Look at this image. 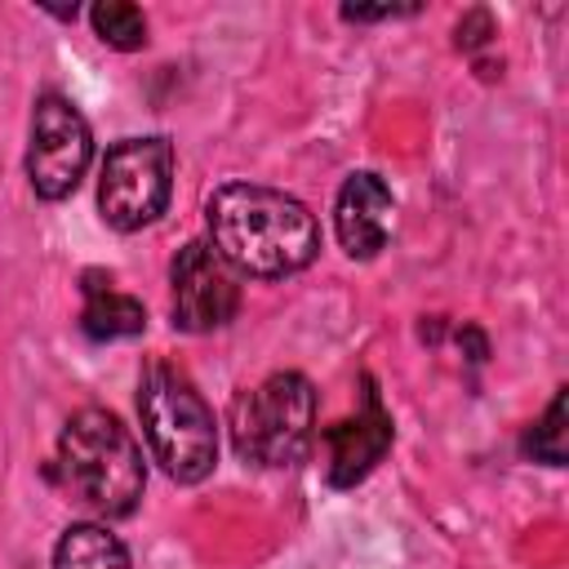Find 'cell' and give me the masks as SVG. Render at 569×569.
<instances>
[{"mask_svg": "<svg viewBox=\"0 0 569 569\" xmlns=\"http://www.w3.org/2000/svg\"><path fill=\"white\" fill-rule=\"evenodd\" d=\"M396 13H413V4H342L347 22H378V18H396Z\"/></svg>", "mask_w": 569, "mask_h": 569, "instance_id": "obj_15", "label": "cell"}, {"mask_svg": "<svg viewBox=\"0 0 569 569\" xmlns=\"http://www.w3.org/2000/svg\"><path fill=\"white\" fill-rule=\"evenodd\" d=\"M138 418H142V436H147L156 462L169 471V480L196 485L213 471V462H218L213 409L204 405V396L196 391V382L178 365L151 360L142 369Z\"/></svg>", "mask_w": 569, "mask_h": 569, "instance_id": "obj_3", "label": "cell"}, {"mask_svg": "<svg viewBox=\"0 0 569 569\" xmlns=\"http://www.w3.org/2000/svg\"><path fill=\"white\" fill-rule=\"evenodd\" d=\"M458 347L467 351V360H471V365H480V360L489 356V342H485V333H480L476 325H462V329H458Z\"/></svg>", "mask_w": 569, "mask_h": 569, "instance_id": "obj_16", "label": "cell"}, {"mask_svg": "<svg viewBox=\"0 0 569 569\" xmlns=\"http://www.w3.org/2000/svg\"><path fill=\"white\" fill-rule=\"evenodd\" d=\"M93 156V138L84 116L71 98L44 93L31 111V147H27V178L40 200H67Z\"/></svg>", "mask_w": 569, "mask_h": 569, "instance_id": "obj_6", "label": "cell"}, {"mask_svg": "<svg viewBox=\"0 0 569 569\" xmlns=\"http://www.w3.org/2000/svg\"><path fill=\"white\" fill-rule=\"evenodd\" d=\"M391 187L369 173V169H356L347 173V182L338 187V200H333V231H338V244L351 253V258H373L387 236H391Z\"/></svg>", "mask_w": 569, "mask_h": 569, "instance_id": "obj_9", "label": "cell"}, {"mask_svg": "<svg viewBox=\"0 0 569 569\" xmlns=\"http://www.w3.org/2000/svg\"><path fill=\"white\" fill-rule=\"evenodd\" d=\"M80 329L93 342H116V338H138L147 329V311L138 298L116 293L111 276L102 271H84V311H80Z\"/></svg>", "mask_w": 569, "mask_h": 569, "instance_id": "obj_10", "label": "cell"}, {"mask_svg": "<svg viewBox=\"0 0 569 569\" xmlns=\"http://www.w3.org/2000/svg\"><path fill=\"white\" fill-rule=\"evenodd\" d=\"M53 569H133L124 542L107 525H71L53 547Z\"/></svg>", "mask_w": 569, "mask_h": 569, "instance_id": "obj_11", "label": "cell"}, {"mask_svg": "<svg viewBox=\"0 0 569 569\" xmlns=\"http://www.w3.org/2000/svg\"><path fill=\"white\" fill-rule=\"evenodd\" d=\"M489 36H493V18H489V9H467L462 18H458V31H453V44L458 49H480V44H489Z\"/></svg>", "mask_w": 569, "mask_h": 569, "instance_id": "obj_14", "label": "cell"}, {"mask_svg": "<svg viewBox=\"0 0 569 569\" xmlns=\"http://www.w3.org/2000/svg\"><path fill=\"white\" fill-rule=\"evenodd\" d=\"M391 436H396L391 431V418H387L373 382L365 378V409L356 418L333 422L325 431V445H329V485H338V489L360 485L382 462V453L391 449Z\"/></svg>", "mask_w": 569, "mask_h": 569, "instance_id": "obj_8", "label": "cell"}, {"mask_svg": "<svg viewBox=\"0 0 569 569\" xmlns=\"http://www.w3.org/2000/svg\"><path fill=\"white\" fill-rule=\"evenodd\" d=\"M58 476L67 493L102 520L129 516L147 489L142 449L107 409H80L67 418L58 436Z\"/></svg>", "mask_w": 569, "mask_h": 569, "instance_id": "obj_2", "label": "cell"}, {"mask_svg": "<svg viewBox=\"0 0 569 569\" xmlns=\"http://www.w3.org/2000/svg\"><path fill=\"white\" fill-rule=\"evenodd\" d=\"M316 440V387L298 369L267 373L231 400V445L244 462L293 467Z\"/></svg>", "mask_w": 569, "mask_h": 569, "instance_id": "obj_4", "label": "cell"}, {"mask_svg": "<svg viewBox=\"0 0 569 569\" xmlns=\"http://www.w3.org/2000/svg\"><path fill=\"white\" fill-rule=\"evenodd\" d=\"M169 280H173V325L187 333L222 329L240 311L236 267L204 240H191L178 249Z\"/></svg>", "mask_w": 569, "mask_h": 569, "instance_id": "obj_7", "label": "cell"}, {"mask_svg": "<svg viewBox=\"0 0 569 569\" xmlns=\"http://www.w3.org/2000/svg\"><path fill=\"white\" fill-rule=\"evenodd\" d=\"M173 196V142L169 138H124L107 151L98 173V209L107 227L138 231L164 213Z\"/></svg>", "mask_w": 569, "mask_h": 569, "instance_id": "obj_5", "label": "cell"}, {"mask_svg": "<svg viewBox=\"0 0 569 569\" xmlns=\"http://www.w3.org/2000/svg\"><path fill=\"white\" fill-rule=\"evenodd\" d=\"M89 27H93V36H98L102 44H111V49H120V53L147 44V18H142V9L129 4V0H98V4L89 9Z\"/></svg>", "mask_w": 569, "mask_h": 569, "instance_id": "obj_13", "label": "cell"}, {"mask_svg": "<svg viewBox=\"0 0 569 569\" xmlns=\"http://www.w3.org/2000/svg\"><path fill=\"white\" fill-rule=\"evenodd\" d=\"M204 222L213 249L244 276H289L302 271L320 249V227L311 209L276 187L227 182L204 200Z\"/></svg>", "mask_w": 569, "mask_h": 569, "instance_id": "obj_1", "label": "cell"}, {"mask_svg": "<svg viewBox=\"0 0 569 569\" xmlns=\"http://www.w3.org/2000/svg\"><path fill=\"white\" fill-rule=\"evenodd\" d=\"M520 449H525V458H533V462L565 467V458H569V391H565V387L556 391V400L547 405V413L525 431Z\"/></svg>", "mask_w": 569, "mask_h": 569, "instance_id": "obj_12", "label": "cell"}]
</instances>
